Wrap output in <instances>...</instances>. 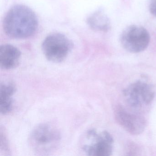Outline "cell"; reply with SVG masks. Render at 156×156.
<instances>
[{
  "label": "cell",
  "instance_id": "1",
  "mask_svg": "<svg viewBox=\"0 0 156 156\" xmlns=\"http://www.w3.org/2000/svg\"><path fill=\"white\" fill-rule=\"evenodd\" d=\"M38 26V19L33 11L20 4L14 5L8 11L3 23L5 34L14 39L31 37L36 32Z\"/></svg>",
  "mask_w": 156,
  "mask_h": 156
},
{
  "label": "cell",
  "instance_id": "2",
  "mask_svg": "<svg viewBox=\"0 0 156 156\" xmlns=\"http://www.w3.org/2000/svg\"><path fill=\"white\" fill-rule=\"evenodd\" d=\"M62 139L61 132L54 125L42 123L33 129L29 138V144L38 155H47L55 151Z\"/></svg>",
  "mask_w": 156,
  "mask_h": 156
},
{
  "label": "cell",
  "instance_id": "3",
  "mask_svg": "<svg viewBox=\"0 0 156 156\" xmlns=\"http://www.w3.org/2000/svg\"><path fill=\"white\" fill-rule=\"evenodd\" d=\"M152 87L145 82L138 81L130 84L124 91L127 109L140 114L150 105L154 98Z\"/></svg>",
  "mask_w": 156,
  "mask_h": 156
},
{
  "label": "cell",
  "instance_id": "4",
  "mask_svg": "<svg viewBox=\"0 0 156 156\" xmlns=\"http://www.w3.org/2000/svg\"><path fill=\"white\" fill-rule=\"evenodd\" d=\"M113 138L107 131L98 133L95 129L87 130L82 137L81 148L88 156H108L113 149Z\"/></svg>",
  "mask_w": 156,
  "mask_h": 156
},
{
  "label": "cell",
  "instance_id": "5",
  "mask_svg": "<svg viewBox=\"0 0 156 156\" xmlns=\"http://www.w3.org/2000/svg\"><path fill=\"white\" fill-rule=\"evenodd\" d=\"M73 48L72 41L64 34L59 33L49 34L42 44V50L45 58L56 63L64 61Z\"/></svg>",
  "mask_w": 156,
  "mask_h": 156
},
{
  "label": "cell",
  "instance_id": "6",
  "mask_svg": "<svg viewBox=\"0 0 156 156\" xmlns=\"http://www.w3.org/2000/svg\"><path fill=\"white\" fill-rule=\"evenodd\" d=\"M120 41L126 51L137 53L147 49L150 42V36L147 30L142 26L130 25L122 32Z\"/></svg>",
  "mask_w": 156,
  "mask_h": 156
},
{
  "label": "cell",
  "instance_id": "7",
  "mask_svg": "<svg viewBox=\"0 0 156 156\" xmlns=\"http://www.w3.org/2000/svg\"><path fill=\"white\" fill-rule=\"evenodd\" d=\"M114 116L119 126L132 135L141 134L146 127V120L140 114L130 112L120 105L115 108Z\"/></svg>",
  "mask_w": 156,
  "mask_h": 156
},
{
  "label": "cell",
  "instance_id": "8",
  "mask_svg": "<svg viewBox=\"0 0 156 156\" xmlns=\"http://www.w3.org/2000/svg\"><path fill=\"white\" fill-rule=\"evenodd\" d=\"M21 53L19 49L11 44L0 47V66L2 69L9 70L19 66Z\"/></svg>",
  "mask_w": 156,
  "mask_h": 156
},
{
  "label": "cell",
  "instance_id": "9",
  "mask_svg": "<svg viewBox=\"0 0 156 156\" xmlns=\"http://www.w3.org/2000/svg\"><path fill=\"white\" fill-rule=\"evenodd\" d=\"M16 91L12 83H2L0 87V111L3 115H7L13 108V98Z\"/></svg>",
  "mask_w": 156,
  "mask_h": 156
},
{
  "label": "cell",
  "instance_id": "10",
  "mask_svg": "<svg viewBox=\"0 0 156 156\" xmlns=\"http://www.w3.org/2000/svg\"><path fill=\"white\" fill-rule=\"evenodd\" d=\"M87 23L92 30L97 31L106 32L110 28L109 20L102 11H97L90 15Z\"/></svg>",
  "mask_w": 156,
  "mask_h": 156
},
{
  "label": "cell",
  "instance_id": "11",
  "mask_svg": "<svg viewBox=\"0 0 156 156\" xmlns=\"http://www.w3.org/2000/svg\"><path fill=\"white\" fill-rule=\"evenodd\" d=\"M1 152H4V155H9L8 153L10 152L8 140L5 133L2 130L1 131Z\"/></svg>",
  "mask_w": 156,
  "mask_h": 156
},
{
  "label": "cell",
  "instance_id": "12",
  "mask_svg": "<svg viewBox=\"0 0 156 156\" xmlns=\"http://www.w3.org/2000/svg\"><path fill=\"white\" fill-rule=\"evenodd\" d=\"M149 9L151 14L156 17V0H150Z\"/></svg>",
  "mask_w": 156,
  "mask_h": 156
}]
</instances>
